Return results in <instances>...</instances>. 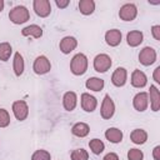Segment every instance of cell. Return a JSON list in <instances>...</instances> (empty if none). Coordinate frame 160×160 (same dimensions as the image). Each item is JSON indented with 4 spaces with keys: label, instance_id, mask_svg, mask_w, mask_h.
<instances>
[{
    "label": "cell",
    "instance_id": "cell-1",
    "mask_svg": "<svg viewBox=\"0 0 160 160\" xmlns=\"http://www.w3.org/2000/svg\"><path fill=\"white\" fill-rule=\"evenodd\" d=\"M70 69L74 75H82L88 69V59L84 54H76L70 62Z\"/></svg>",
    "mask_w": 160,
    "mask_h": 160
},
{
    "label": "cell",
    "instance_id": "cell-2",
    "mask_svg": "<svg viewBox=\"0 0 160 160\" xmlns=\"http://www.w3.org/2000/svg\"><path fill=\"white\" fill-rule=\"evenodd\" d=\"M29 18H30L29 10L22 5H18V6L12 8L9 12V19L14 24H22V22L28 21Z\"/></svg>",
    "mask_w": 160,
    "mask_h": 160
},
{
    "label": "cell",
    "instance_id": "cell-3",
    "mask_svg": "<svg viewBox=\"0 0 160 160\" xmlns=\"http://www.w3.org/2000/svg\"><path fill=\"white\" fill-rule=\"evenodd\" d=\"M111 66V59L106 54H99L94 59V69L98 72H105Z\"/></svg>",
    "mask_w": 160,
    "mask_h": 160
},
{
    "label": "cell",
    "instance_id": "cell-4",
    "mask_svg": "<svg viewBox=\"0 0 160 160\" xmlns=\"http://www.w3.org/2000/svg\"><path fill=\"white\" fill-rule=\"evenodd\" d=\"M32 69H34V71L38 75H42V74H46L48 71H50L51 65H50V61L48 60L46 56L40 55V56H38L35 59L34 65H32Z\"/></svg>",
    "mask_w": 160,
    "mask_h": 160
},
{
    "label": "cell",
    "instance_id": "cell-5",
    "mask_svg": "<svg viewBox=\"0 0 160 160\" xmlns=\"http://www.w3.org/2000/svg\"><path fill=\"white\" fill-rule=\"evenodd\" d=\"M155 60H156V52H155V50H154L152 48H150V46L144 48V49L140 51V54H139V61H140L142 65H145V66H149V65L154 64Z\"/></svg>",
    "mask_w": 160,
    "mask_h": 160
},
{
    "label": "cell",
    "instance_id": "cell-6",
    "mask_svg": "<svg viewBox=\"0 0 160 160\" xmlns=\"http://www.w3.org/2000/svg\"><path fill=\"white\" fill-rule=\"evenodd\" d=\"M12 112L15 115V118L20 121L25 120L28 118V114H29V108L26 105V102L24 100H18L12 104Z\"/></svg>",
    "mask_w": 160,
    "mask_h": 160
},
{
    "label": "cell",
    "instance_id": "cell-7",
    "mask_svg": "<svg viewBox=\"0 0 160 160\" xmlns=\"http://www.w3.org/2000/svg\"><path fill=\"white\" fill-rule=\"evenodd\" d=\"M136 14H138V10L134 4H125L120 8V11H119V16L124 21L134 20L136 18Z\"/></svg>",
    "mask_w": 160,
    "mask_h": 160
},
{
    "label": "cell",
    "instance_id": "cell-8",
    "mask_svg": "<svg viewBox=\"0 0 160 160\" xmlns=\"http://www.w3.org/2000/svg\"><path fill=\"white\" fill-rule=\"evenodd\" d=\"M114 111H115V105H114L112 99L109 95H105L102 104H101V110H100L101 118L102 119H110L114 115Z\"/></svg>",
    "mask_w": 160,
    "mask_h": 160
},
{
    "label": "cell",
    "instance_id": "cell-9",
    "mask_svg": "<svg viewBox=\"0 0 160 160\" xmlns=\"http://www.w3.org/2000/svg\"><path fill=\"white\" fill-rule=\"evenodd\" d=\"M34 10L39 16L46 18L51 11V6H50V2L48 0H35L34 1Z\"/></svg>",
    "mask_w": 160,
    "mask_h": 160
},
{
    "label": "cell",
    "instance_id": "cell-10",
    "mask_svg": "<svg viewBox=\"0 0 160 160\" xmlns=\"http://www.w3.org/2000/svg\"><path fill=\"white\" fill-rule=\"evenodd\" d=\"M149 104V96L146 92H139L132 100V105L138 111H145Z\"/></svg>",
    "mask_w": 160,
    "mask_h": 160
},
{
    "label": "cell",
    "instance_id": "cell-11",
    "mask_svg": "<svg viewBox=\"0 0 160 160\" xmlns=\"http://www.w3.org/2000/svg\"><path fill=\"white\" fill-rule=\"evenodd\" d=\"M96 105H98V101H96V99L92 95H90L88 92H84L81 95V108L85 111H88V112L94 111Z\"/></svg>",
    "mask_w": 160,
    "mask_h": 160
},
{
    "label": "cell",
    "instance_id": "cell-12",
    "mask_svg": "<svg viewBox=\"0 0 160 160\" xmlns=\"http://www.w3.org/2000/svg\"><path fill=\"white\" fill-rule=\"evenodd\" d=\"M111 82L118 88L124 86L126 82V70L124 68H118L111 76Z\"/></svg>",
    "mask_w": 160,
    "mask_h": 160
},
{
    "label": "cell",
    "instance_id": "cell-13",
    "mask_svg": "<svg viewBox=\"0 0 160 160\" xmlns=\"http://www.w3.org/2000/svg\"><path fill=\"white\" fill-rule=\"evenodd\" d=\"M76 45H78V41H76L75 38H72V36H65L60 41V50L64 54H69V52H71L76 48Z\"/></svg>",
    "mask_w": 160,
    "mask_h": 160
},
{
    "label": "cell",
    "instance_id": "cell-14",
    "mask_svg": "<svg viewBox=\"0 0 160 160\" xmlns=\"http://www.w3.org/2000/svg\"><path fill=\"white\" fill-rule=\"evenodd\" d=\"M148 82L146 75L140 70H134L131 74V85L134 88H144Z\"/></svg>",
    "mask_w": 160,
    "mask_h": 160
},
{
    "label": "cell",
    "instance_id": "cell-15",
    "mask_svg": "<svg viewBox=\"0 0 160 160\" xmlns=\"http://www.w3.org/2000/svg\"><path fill=\"white\" fill-rule=\"evenodd\" d=\"M105 40H106L108 45H110V46H118L120 44V41H121V32H120V30L112 29V30L106 31Z\"/></svg>",
    "mask_w": 160,
    "mask_h": 160
},
{
    "label": "cell",
    "instance_id": "cell-16",
    "mask_svg": "<svg viewBox=\"0 0 160 160\" xmlns=\"http://www.w3.org/2000/svg\"><path fill=\"white\" fill-rule=\"evenodd\" d=\"M76 94L74 92V91H68V92H65V95H64V98H62V104H64V108H65V110H68V111H71V110H74L75 109V106H76Z\"/></svg>",
    "mask_w": 160,
    "mask_h": 160
},
{
    "label": "cell",
    "instance_id": "cell-17",
    "mask_svg": "<svg viewBox=\"0 0 160 160\" xmlns=\"http://www.w3.org/2000/svg\"><path fill=\"white\" fill-rule=\"evenodd\" d=\"M126 40H128V44L130 46H138L142 42V32L139 31V30H134V31H130L128 32L126 35Z\"/></svg>",
    "mask_w": 160,
    "mask_h": 160
},
{
    "label": "cell",
    "instance_id": "cell-18",
    "mask_svg": "<svg viewBox=\"0 0 160 160\" xmlns=\"http://www.w3.org/2000/svg\"><path fill=\"white\" fill-rule=\"evenodd\" d=\"M105 138H106L110 142L118 144V142H120L121 139H122V132H121V130H119V129H116V128H110V129L106 130Z\"/></svg>",
    "mask_w": 160,
    "mask_h": 160
},
{
    "label": "cell",
    "instance_id": "cell-19",
    "mask_svg": "<svg viewBox=\"0 0 160 160\" xmlns=\"http://www.w3.org/2000/svg\"><path fill=\"white\" fill-rule=\"evenodd\" d=\"M21 34L24 36H32L35 39H39L42 35V29L38 25H29L21 30Z\"/></svg>",
    "mask_w": 160,
    "mask_h": 160
},
{
    "label": "cell",
    "instance_id": "cell-20",
    "mask_svg": "<svg viewBox=\"0 0 160 160\" xmlns=\"http://www.w3.org/2000/svg\"><path fill=\"white\" fill-rule=\"evenodd\" d=\"M150 100H151V109L158 111L160 108V92L155 85L150 86Z\"/></svg>",
    "mask_w": 160,
    "mask_h": 160
},
{
    "label": "cell",
    "instance_id": "cell-21",
    "mask_svg": "<svg viewBox=\"0 0 160 160\" xmlns=\"http://www.w3.org/2000/svg\"><path fill=\"white\" fill-rule=\"evenodd\" d=\"M130 139L134 144H144L148 140V134L145 130L142 129H135L131 134H130Z\"/></svg>",
    "mask_w": 160,
    "mask_h": 160
},
{
    "label": "cell",
    "instance_id": "cell-22",
    "mask_svg": "<svg viewBox=\"0 0 160 160\" xmlns=\"http://www.w3.org/2000/svg\"><path fill=\"white\" fill-rule=\"evenodd\" d=\"M80 12L84 15H90L95 10V2L92 0H80L79 1Z\"/></svg>",
    "mask_w": 160,
    "mask_h": 160
},
{
    "label": "cell",
    "instance_id": "cell-23",
    "mask_svg": "<svg viewBox=\"0 0 160 160\" xmlns=\"http://www.w3.org/2000/svg\"><path fill=\"white\" fill-rule=\"evenodd\" d=\"M90 129H89V125L85 124V122H78L72 126L71 129V132L75 135V136H79V138H84L89 134Z\"/></svg>",
    "mask_w": 160,
    "mask_h": 160
},
{
    "label": "cell",
    "instance_id": "cell-24",
    "mask_svg": "<svg viewBox=\"0 0 160 160\" xmlns=\"http://www.w3.org/2000/svg\"><path fill=\"white\" fill-rule=\"evenodd\" d=\"M86 88L92 91H100L104 88V80L99 78H90L86 80Z\"/></svg>",
    "mask_w": 160,
    "mask_h": 160
},
{
    "label": "cell",
    "instance_id": "cell-25",
    "mask_svg": "<svg viewBox=\"0 0 160 160\" xmlns=\"http://www.w3.org/2000/svg\"><path fill=\"white\" fill-rule=\"evenodd\" d=\"M14 71L16 76H20L24 72V59L20 52H15L14 55Z\"/></svg>",
    "mask_w": 160,
    "mask_h": 160
},
{
    "label": "cell",
    "instance_id": "cell-26",
    "mask_svg": "<svg viewBox=\"0 0 160 160\" xmlns=\"http://www.w3.org/2000/svg\"><path fill=\"white\" fill-rule=\"evenodd\" d=\"M11 51H12V49L9 42H1L0 44V60L8 61L11 55Z\"/></svg>",
    "mask_w": 160,
    "mask_h": 160
},
{
    "label": "cell",
    "instance_id": "cell-27",
    "mask_svg": "<svg viewBox=\"0 0 160 160\" xmlns=\"http://www.w3.org/2000/svg\"><path fill=\"white\" fill-rule=\"evenodd\" d=\"M89 146H90L91 151H92L94 154H96V155L101 154V152L104 151V149H105L104 142H102L101 140H99V139H92V140H90Z\"/></svg>",
    "mask_w": 160,
    "mask_h": 160
},
{
    "label": "cell",
    "instance_id": "cell-28",
    "mask_svg": "<svg viewBox=\"0 0 160 160\" xmlns=\"http://www.w3.org/2000/svg\"><path fill=\"white\" fill-rule=\"evenodd\" d=\"M89 154L84 149H76L71 152V160H88Z\"/></svg>",
    "mask_w": 160,
    "mask_h": 160
},
{
    "label": "cell",
    "instance_id": "cell-29",
    "mask_svg": "<svg viewBox=\"0 0 160 160\" xmlns=\"http://www.w3.org/2000/svg\"><path fill=\"white\" fill-rule=\"evenodd\" d=\"M50 159H51L50 152H48L46 150H36L31 156V160H50Z\"/></svg>",
    "mask_w": 160,
    "mask_h": 160
},
{
    "label": "cell",
    "instance_id": "cell-30",
    "mask_svg": "<svg viewBox=\"0 0 160 160\" xmlns=\"http://www.w3.org/2000/svg\"><path fill=\"white\" fill-rule=\"evenodd\" d=\"M144 154L139 149H130L128 151V159L129 160H142Z\"/></svg>",
    "mask_w": 160,
    "mask_h": 160
},
{
    "label": "cell",
    "instance_id": "cell-31",
    "mask_svg": "<svg viewBox=\"0 0 160 160\" xmlns=\"http://www.w3.org/2000/svg\"><path fill=\"white\" fill-rule=\"evenodd\" d=\"M10 124L9 112L5 109H0V128H5Z\"/></svg>",
    "mask_w": 160,
    "mask_h": 160
},
{
    "label": "cell",
    "instance_id": "cell-32",
    "mask_svg": "<svg viewBox=\"0 0 160 160\" xmlns=\"http://www.w3.org/2000/svg\"><path fill=\"white\" fill-rule=\"evenodd\" d=\"M151 32L156 40H160V26L159 25H154L151 28Z\"/></svg>",
    "mask_w": 160,
    "mask_h": 160
},
{
    "label": "cell",
    "instance_id": "cell-33",
    "mask_svg": "<svg viewBox=\"0 0 160 160\" xmlns=\"http://www.w3.org/2000/svg\"><path fill=\"white\" fill-rule=\"evenodd\" d=\"M55 4L58 8H66L69 5V0H56Z\"/></svg>",
    "mask_w": 160,
    "mask_h": 160
},
{
    "label": "cell",
    "instance_id": "cell-34",
    "mask_svg": "<svg viewBox=\"0 0 160 160\" xmlns=\"http://www.w3.org/2000/svg\"><path fill=\"white\" fill-rule=\"evenodd\" d=\"M104 160H119V156L115 152H109V154L105 155Z\"/></svg>",
    "mask_w": 160,
    "mask_h": 160
},
{
    "label": "cell",
    "instance_id": "cell-35",
    "mask_svg": "<svg viewBox=\"0 0 160 160\" xmlns=\"http://www.w3.org/2000/svg\"><path fill=\"white\" fill-rule=\"evenodd\" d=\"M152 155H154L155 160H160V146H155V149L152 151Z\"/></svg>",
    "mask_w": 160,
    "mask_h": 160
},
{
    "label": "cell",
    "instance_id": "cell-36",
    "mask_svg": "<svg viewBox=\"0 0 160 160\" xmlns=\"http://www.w3.org/2000/svg\"><path fill=\"white\" fill-rule=\"evenodd\" d=\"M159 72H160V66H158L155 70H154V79L156 82H160V78H159Z\"/></svg>",
    "mask_w": 160,
    "mask_h": 160
},
{
    "label": "cell",
    "instance_id": "cell-37",
    "mask_svg": "<svg viewBox=\"0 0 160 160\" xmlns=\"http://www.w3.org/2000/svg\"><path fill=\"white\" fill-rule=\"evenodd\" d=\"M4 9V1L2 0H0V11Z\"/></svg>",
    "mask_w": 160,
    "mask_h": 160
}]
</instances>
